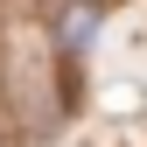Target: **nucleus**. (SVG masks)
<instances>
[{
  "label": "nucleus",
  "instance_id": "f257e3e1",
  "mask_svg": "<svg viewBox=\"0 0 147 147\" xmlns=\"http://www.w3.org/2000/svg\"><path fill=\"white\" fill-rule=\"evenodd\" d=\"M91 28H98V7H91V0H77V7H70V14H63V42H70V49H77V42H84V35H91Z\"/></svg>",
  "mask_w": 147,
  "mask_h": 147
}]
</instances>
